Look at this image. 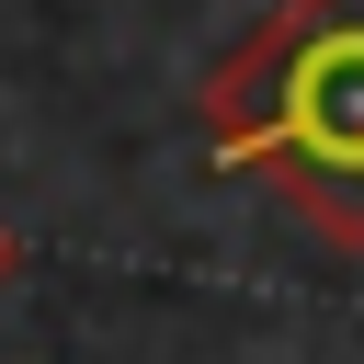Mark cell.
Returning a JSON list of instances; mask_svg holds the SVG:
<instances>
[{"instance_id": "cell-1", "label": "cell", "mask_w": 364, "mask_h": 364, "mask_svg": "<svg viewBox=\"0 0 364 364\" xmlns=\"http://www.w3.org/2000/svg\"><path fill=\"white\" fill-rule=\"evenodd\" d=\"M205 159L250 171L318 239L364 250V0H273L193 91Z\"/></svg>"}, {"instance_id": "cell-2", "label": "cell", "mask_w": 364, "mask_h": 364, "mask_svg": "<svg viewBox=\"0 0 364 364\" xmlns=\"http://www.w3.org/2000/svg\"><path fill=\"white\" fill-rule=\"evenodd\" d=\"M11 262H23V250H11V228H0V284H11Z\"/></svg>"}]
</instances>
